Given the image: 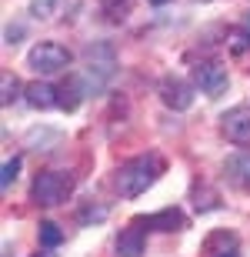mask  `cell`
<instances>
[{"instance_id":"obj_8","label":"cell","mask_w":250,"mask_h":257,"mask_svg":"<svg viewBox=\"0 0 250 257\" xmlns=\"http://www.w3.org/2000/svg\"><path fill=\"white\" fill-rule=\"evenodd\" d=\"M137 227H150V230H183V214L177 207H164L157 210V214H150V217H134Z\"/></svg>"},{"instance_id":"obj_7","label":"cell","mask_w":250,"mask_h":257,"mask_svg":"<svg viewBox=\"0 0 250 257\" xmlns=\"http://www.w3.org/2000/svg\"><path fill=\"white\" fill-rule=\"evenodd\" d=\"M220 127H223V134H227V141L250 144V107H233V110H227Z\"/></svg>"},{"instance_id":"obj_13","label":"cell","mask_w":250,"mask_h":257,"mask_svg":"<svg viewBox=\"0 0 250 257\" xmlns=\"http://www.w3.org/2000/svg\"><path fill=\"white\" fill-rule=\"evenodd\" d=\"M100 10L107 14V20H110V24H120V20L130 17L134 0H100Z\"/></svg>"},{"instance_id":"obj_5","label":"cell","mask_w":250,"mask_h":257,"mask_svg":"<svg viewBox=\"0 0 250 257\" xmlns=\"http://www.w3.org/2000/svg\"><path fill=\"white\" fill-rule=\"evenodd\" d=\"M193 84L200 87L207 97H220L227 90V70L217 60H203V64L193 67Z\"/></svg>"},{"instance_id":"obj_15","label":"cell","mask_w":250,"mask_h":257,"mask_svg":"<svg viewBox=\"0 0 250 257\" xmlns=\"http://www.w3.org/2000/svg\"><path fill=\"white\" fill-rule=\"evenodd\" d=\"M57 4L60 0H30V14H34L37 20H47V17H54Z\"/></svg>"},{"instance_id":"obj_20","label":"cell","mask_w":250,"mask_h":257,"mask_svg":"<svg viewBox=\"0 0 250 257\" xmlns=\"http://www.w3.org/2000/svg\"><path fill=\"white\" fill-rule=\"evenodd\" d=\"M243 34H247V37H250V14H247V17H243Z\"/></svg>"},{"instance_id":"obj_21","label":"cell","mask_w":250,"mask_h":257,"mask_svg":"<svg viewBox=\"0 0 250 257\" xmlns=\"http://www.w3.org/2000/svg\"><path fill=\"white\" fill-rule=\"evenodd\" d=\"M223 257H240V254H237V250H230V254H223Z\"/></svg>"},{"instance_id":"obj_11","label":"cell","mask_w":250,"mask_h":257,"mask_svg":"<svg viewBox=\"0 0 250 257\" xmlns=\"http://www.w3.org/2000/svg\"><path fill=\"white\" fill-rule=\"evenodd\" d=\"M27 104L30 107H37V110H47V107L57 104V87H50V84H30L27 87Z\"/></svg>"},{"instance_id":"obj_1","label":"cell","mask_w":250,"mask_h":257,"mask_svg":"<svg viewBox=\"0 0 250 257\" xmlns=\"http://www.w3.org/2000/svg\"><path fill=\"white\" fill-rule=\"evenodd\" d=\"M164 174V161L157 157V154H144V157H134V161H127L120 171H117V191L120 197L134 200L147 191V187H154V181Z\"/></svg>"},{"instance_id":"obj_9","label":"cell","mask_w":250,"mask_h":257,"mask_svg":"<svg viewBox=\"0 0 250 257\" xmlns=\"http://www.w3.org/2000/svg\"><path fill=\"white\" fill-rule=\"evenodd\" d=\"M117 257H144V227L130 224L117 237Z\"/></svg>"},{"instance_id":"obj_19","label":"cell","mask_w":250,"mask_h":257,"mask_svg":"<svg viewBox=\"0 0 250 257\" xmlns=\"http://www.w3.org/2000/svg\"><path fill=\"white\" fill-rule=\"evenodd\" d=\"M20 34H24V27H7V44H20Z\"/></svg>"},{"instance_id":"obj_3","label":"cell","mask_w":250,"mask_h":257,"mask_svg":"<svg viewBox=\"0 0 250 257\" xmlns=\"http://www.w3.org/2000/svg\"><path fill=\"white\" fill-rule=\"evenodd\" d=\"M27 64L37 70V74H57L70 64V50L60 47V44H37V47L27 54Z\"/></svg>"},{"instance_id":"obj_12","label":"cell","mask_w":250,"mask_h":257,"mask_svg":"<svg viewBox=\"0 0 250 257\" xmlns=\"http://www.w3.org/2000/svg\"><path fill=\"white\" fill-rule=\"evenodd\" d=\"M233 244H237V237H233V234H227V230H217V234H210V237L203 240V254L223 257V254H230V250H233Z\"/></svg>"},{"instance_id":"obj_18","label":"cell","mask_w":250,"mask_h":257,"mask_svg":"<svg viewBox=\"0 0 250 257\" xmlns=\"http://www.w3.org/2000/svg\"><path fill=\"white\" fill-rule=\"evenodd\" d=\"M230 47H233V54H240V50L250 47V37L243 34V30H233V34H230Z\"/></svg>"},{"instance_id":"obj_4","label":"cell","mask_w":250,"mask_h":257,"mask_svg":"<svg viewBox=\"0 0 250 257\" xmlns=\"http://www.w3.org/2000/svg\"><path fill=\"white\" fill-rule=\"evenodd\" d=\"M114 67H117V57L107 44L87 47V80H90V87H100L107 77L114 74Z\"/></svg>"},{"instance_id":"obj_10","label":"cell","mask_w":250,"mask_h":257,"mask_svg":"<svg viewBox=\"0 0 250 257\" xmlns=\"http://www.w3.org/2000/svg\"><path fill=\"white\" fill-rule=\"evenodd\" d=\"M227 177L233 181V187H240V191L250 194V151H240L227 157Z\"/></svg>"},{"instance_id":"obj_14","label":"cell","mask_w":250,"mask_h":257,"mask_svg":"<svg viewBox=\"0 0 250 257\" xmlns=\"http://www.w3.org/2000/svg\"><path fill=\"white\" fill-rule=\"evenodd\" d=\"M37 234H40V244H44V247H57L60 240H64V230H60L54 220H44Z\"/></svg>"},{"instance_id":"obj_2","label":"cell","mask_w":250,"mask_h":257,"mask_svg":"<svg viewBox=\"0 0 250 257\" xmlns=\"http://www.w3.org/2000/svg\"><path fill=\"white\" fill-rule=\"evenodd\" d=\"M70 191H74V177L64 174V171H44L30 184V197L40 207H57V204H64Z\"/></svg>"},{"instance_id":"obj_6","label":"cell","mask_w":250,"mask_h":257,"mask_svg":"<svg viewBox=\"0 0 250 257\" xmlns=\"http://www.w3.org/2000/svg\"><path fill=\"white\" fill-rule=\"evenodd\" d=\"M160 100H164L170 110H187L193 104V87L180 77H164L160 80Z\"/></svg>"},{"instance_id":"obj_16","label":"cell","mask_w":250,"mask_h":257,"mask_svg":"<svg viewBox=\"0 0 250 257\" xmlns=\"http://www.w3.org/2000/svg\"><path fill=\"white\" fill-rule=\"evenodd\" d=\"M17 171H20V157H10V161L4 164V174H0V187H4V191L17 181Z\"/></svg>"},{"instance_id":"obj_22","label":"cell","mask_w":250,"mask_h":257,"mask_svg":"<svg viewBox=\"0 0 250 257\" xmlns=\"http://www.w3.org/2000/svg\"><path fill=\"white\" fill-rule=\"evenodd\" d=\"M150 4H157V7H160V4H167V0H150Z\"/></svg>"},{"instance_id":"obj_17","label":"cell","mask_w":250,"mask_h":257,"mask_svg":"<svg viewBox=\"0 0 250 257\" xmlns=\"http://www.w3.org/2000/svg\"><path fill=\"white\" fill-rule=\"evenodd\" d=\"M17 90H20V80L14 74H4V104H14V100H17Z\"/></svg>"}]
</instances>
